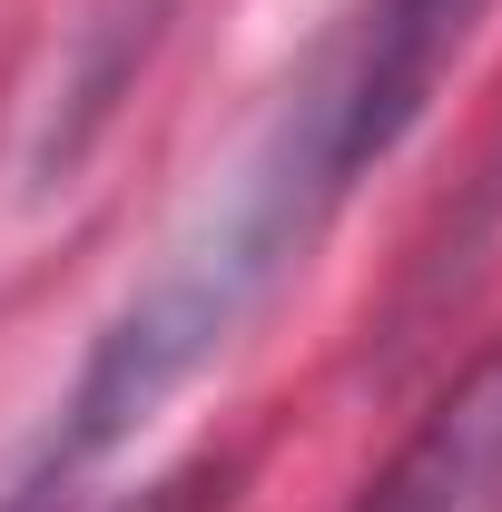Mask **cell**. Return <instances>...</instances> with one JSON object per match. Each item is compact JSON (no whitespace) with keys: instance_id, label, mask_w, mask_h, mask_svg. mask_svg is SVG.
<instances>
[{"instance_id":"obj_1","label":"cell","mask_w":502,"mask_h":512,"mask_svg":"<svg viewBox=\"0 0 502 512\" xmlns=\"http://www.w3.org/2000/svg\"><path fill=\"white\" fill-rule=\"evenodd\" d=\"M493 0H355V20L315 50V69L286 89V109L266 128V148L306 178L325 207H345V188L394 158L424 99L443 89V69L463 60V40L483 30Z\"/></svg>"},{"instance_id":"obj_2","label":"cell","mask_w":502,"mask_h":512,"mask_svg":"<svg viewBox=\"0 0 502 512\" xmlns=\"http://www.w3.org/2000/svg\"><path fill=\"white\" fill-rule=\"evenodd\" d=\"M355 512H502V345L414 424Z\"/></svg>"},{"instance_id":"obj_3","label":"cell","mask_w":502,"mask_h":512,"mask_svg":"<svg viewBox=\"0 0 502 512\" xmlns=\"http://www.w3.org/2000/svg\"><path fill=\"white\" fill-rule=\"evenodd\" d=\"M207 503H227V473H217V463H197V473H178V483H158L138 512H207Z\"/></svg>"}]
</instances>
